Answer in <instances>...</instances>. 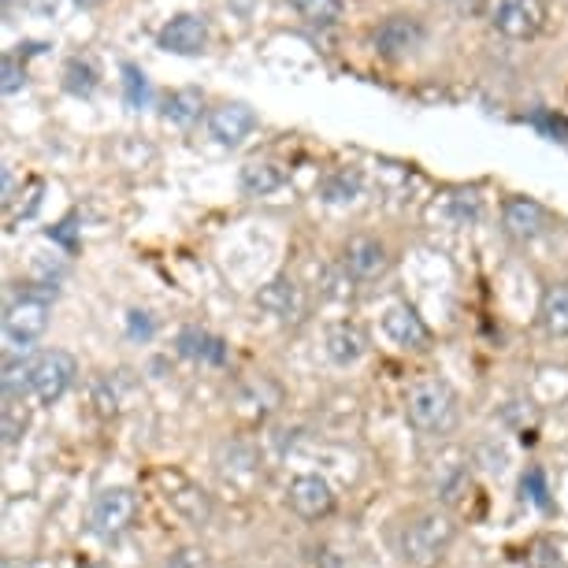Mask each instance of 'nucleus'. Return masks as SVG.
<instances>
[{
    "label": "nucleus",
    "instance_id": "obj_1",
    "mask_svg": "<svg viewBox=\"0 0 568 568\" xmlns=\"http://www.w3.org/2000/svg\"><path fill=\"white\" fill-rule=\"evenodd\" d=\"M457 539V524L443 509H427L405 524L398 535V554L409 568H432Z\"/></svg>",
    "mask_w": 568,
    "mask_h": 568
},
{
    "label": "nucleus",
    "instance_id": "obj_2",
    "mask_svg": "<svg viewBox=\"0 0 568 568\" xmlns=\"http://www.w3.org/2000/svg\"><path fill=\"white\" fill-rule=\"evenodd\" d=\"M405 416L420 435H446L457 424V394L438 375L416 379L405 394Z\"/></svg>",
    "mask_w": 568,
    "mask_h": 568
},
{
    "label": "nucleus",
    "instance_id": "obj_3",
    "mask_svg": "<svg viewBox=\"0 0 568 568\" xmlns=\"http://www.w3.org/2000/svg\"><path fill=\"white\" fill-rule=\"evenodd\" d=\"M153 484L160 490V498L168 501L171 513H179L186 524H194V528H205L212 520V498L209 490L194 484V479L186 476V471L179 468H156L153 471Z\"/></svg>",
    "mask_w": 568,
    "mask_h": 568
},
{
    "label": "nucleus",
    "instance_id": "obj_4",
    "mask_svg": "<svg viewBox=\"0 0 568 568\" xmlns=\"http://www.w3.org/2000/svg\"><path fill=\"white\" fill-rule=\"evenodd\" d=\"M49 327V297L19 294L4 308V346L8 353H27Z\"/></svg>",
    "mask_w": 568,
    "mask_h": 568
},
{
    "label": "nucleus",
    "instance_id": "obj_5",
    "mask_svg": "<svg viewBox=\"0 0 568 568\" xmlns=\"http://www.w3.org/2000/svg\"><path fill=\"white\" fill-rule=\"evenodd\" d=\"M79 375V364H74L71 353L63 349H45L30 361V398L41 402V405H52L60 402L68 387Z\"/></svg>",
    "mask_w": 568,
    "mask_h": 568
},
{
    "label": "nucleus",
    "instance_id": "obj_6",
    "mask_svg": "<svg viewBox=\"0 0 568 568\" xmlns=\"http://www.w3.org/2000/svg\"><path fill=\"white\" fill-rule=\"evenodd\" d=\"M138 517V495L131 487H109L93 498L90 506V531L98 539H120V535L131 528Z\"/></svg>",
    "mask_w": 568,
    "mask_h": 568
},
{
    "label": "nucleus",
    "instance_id": "obj_7",
    "mask_svg": "<svg viewBox=\"0 0 568 568\" xmlns=\"http://www.w3.org/2000/svg\"><path fill=\"white\" fill-rule=\"evenodd\" d=\"M542 0H495L490 4V27L513 41L535 38L542 30Z\"/></svg>",
    "mask_w": 568,
    "mask_h": 568
},
{
    "label": "nucleus",
    "instance_id": "obj_8",
    "mask_svg": "<svg viewBox=\"0 0 568 568\" xmlns=\"http://www.w3.org/2000/svg\"><path fill=\"white\" fill-rule=\"evenodd\" d=\"M156 45L175 57H201L209 45V23L201 16H175L160 27Z\"/></svg>",
    "mask_w": 568,
    "mask_h": 568
},
{
    "label": "nucleus",
    "instance_id": "obj_9",
    "mask_svg": "<svg viewBox=\"0 0 568 568\" xmlns=\"http://www.w3.org/2000/svg\"><path fill=\"white\" fill-rule=\"evenodd\" d=\"M372 45L387 60L409 57V52L424 45V27L416 23L413 16H390L387 23H379V30L372 34Z\"/></svg>",
    "mask_w": 568,
    "mask_h": 568
},
{
    "label": "nucleus",
    "instance_id": "obj_10",
    "mask_svg": "<svg viewBox=\"0 0 568 568\" xmlns=\"http://www.w3.org/2000/svg\"><path fill=\"white\" fill-rule=\"evenodd\" d=\"M286 501H291V509L302 520H320L335 509V490L320 476H297L291 490H286Z\"/></svg>",
    "mask_w": 568,
    "mask_h": 568
},
{
    "label": "nucleus",
    "instance_id": "obj_11",
    "mask_svg": "<svg viewBox=\"0 0 568 568\" xmlns=\"http://www.w3.org/2000/svg\"><path fill=\"white\" fill-rule=\"evenodd\" d=\"M383 335L402 349H424L432 342V331H427V324L409 305H390L383 313Z\"/></svg>",
    "mask_w": 568,
    "mask_h": 568
},
{
    "label": "nucleus",
    "instance_id": "obj_12",
    "mask_svg": "<svg viewBox=\"0 0 568 568\" xmlns=\"http://www.w3.org/2000/svg\"><path fill=\"white\" fill-rule=\"evenodd\" d=\"M256 126V115L250 104H220V109L209 112V134L216 138L220 145H239L250 138V131Z\"/></svg>",
    "mask_w": 568,
    "mask_h": 568
},
{
    "label": "nucleus",
    "instance_id": "obj_13",
    "mask_svg": "<svg viewBox=\"0 0 568 568\" xmlns=\"http://www.w3.org/2000/svg\"><path fill=\"white\" fill-rule=\"evenodd\" d=\"M342 264H346V272L353 278H379L383 272H387L390 256H387V245L375 242V239H353L346 245V256H342Z\"/></svg>",
    "mask_w": 568,
    "mask_h": 568
},
{
    "label": "nucleus",
    "instance_id": "obj_14",
    "mask_svg": "<svg viewBox=\"0 0 568 568\" xmlns=\"http://www.w3.org/2000/svg\"><path fill=\"white\" fill-rule=\"evenodd\" d=\"M501 227H506L509 239L528 242L546 227V209L531 197H513L506 201V209H501Z\"/></svg>",
    "mask_w": 568,
    "mask_h": 568
},
{
    "label": "nucleus",
    "instance_id": "obj_15",
    "mask_svg": "<svg viewBox=\"0 0 568 568\" xmlns=\"http://www.w3.org/2000/svg\"><path fill=\"white\" fill-rule=\"evenodd\" d=\"M297 305H302V297H297V286L291 278H272V283L261 286V294H256V308L275 320H291L297 313Z\"/></svg>",
    "mask_w": 568,
    "mask_h": 568
},
{
    "label": "nucleus",
    "instance_id": "obj_16",
    "mask_svg": "<svg viewBox=\"0 0 568 568\" xmlns=\"http://www.w3.org/2000/svg\"><path fill=\"white\" fill-rule=\"evenodd\" d=\"M179 353H182V357H190V361H205V364L227 361V346H223V338L209 335V331H201V327L179 331Z\"/></svg>",
    "mask_w": 568,
    "mask_h": 568
},
{
    "label": "nucleus",
    "instance_id": "obj_17",
    "mask_svg": "<svg viewBox=\"0 0 568 568\" xmlns=\"http://www.w3.org/2000/svg\"><path fill=\"white\" fill-rule=\"evenodd\" d=\"M242 190L245 194H253V197H264V194H275L278 186L286 182V171L272 164V160H250V164L242 168Z\"/></svg>",
    "mask_w": 568,
    "mask_h": 568
},
{
    "label": "nucleus",
    "instance_id": "obj_18",
    "mask_svg": "<svg viewBox=\"0 0 568 568\" xmlns=\"http://www.w3.org/2000/svg\"><path fill=\"white\" fill-rule=\"evenodd\" d=\"M324 349L335 364H353V361H361V353H364V335L349 324H335V327H327Z\"/></svg>",
    "mask_w": 568,
    "mask_h": 568
},
{
    "label": "nucleus",
    "instance_id": "obj_19",
    "mask_svg": "<svg viewBox=\"0 0 568 568\" xmlns=\"http://www.w3.org/2000/svg\"><path fill=\"white\" fill-rule=\"evenodd\" d=\"M320 197L331 201V205H346V201H357L361 197V175L349 168L342 171H331V175L320 179Z\"/></svg>",
    "mask_w": 568,
    "mask_h": 568
},
{
    "label": "nucleus",
    "instance_id": "obj_20",
    "mask_svg": "<svg viewBox=\"0 0 568 568\" xmlns=\"http://www.w3.org/2000/svg\"><path fill=\"white\" fill-rule=\"evenodd\" d=\"M542 327L557 338H568V286L557 283L542 297Z\"/></svg>",
    "mask_w": 568,
    "mask_h": 568
},
{
    "label": "nucleus",
    "instance_id": "obj_21",
    "mask_svg": "<svg viewBox=\"0 0 568 568\" xmlns=\"http://www.w3.org/2000/svg\"><path fill=\"white\" fill-rule=\"evenodd\" d=\"M98 63L90 57H71L68 68H63V85H68V93L74 98H90L93 90H98Z\"/></svg>",
    "mask_w": 568,
    "mask_h": 568
},
{
    "label": "nucleus",
    "instance_id": "obj_22",
    "mask_svg": "<svg viewBox=\"0 0 568 568\" xmlns=\"http://www.w3.org/2000/svg\"><path fill=\"white\" fill-rule=\"evenodd\" d=\"M201 93L197 90H175L171 98H164V120L175 126H190L201 120Z\"/></svg>",
    "mask_w": 568,
    "mask_h": 568
},
{
    "label": "nucleus",
    "instance_id": "obj_23",
    "mask_svg": "<svg viewBox=\"0 0 568 568\" xmlns=\"http://www.w3.org/2000/svg\"><path fill=\"white\" fill-rule=\"evenodd\" d=\"M123 90H126V104H131V109H145L149 104V82L142 68H134V63H123Z\"/></svg>",
    "mask_w": 568,
    "mask_h": 568
},
{
    "label": "nucleus",
    "instance_id": "obj_24",
    "mask_svg": "<svg viewBox=\"0 0 568 568\" xmlns=\"http://www.w3.org/2000/svg\"><path fill=\"white\" fill-rule=\"evenodd\" d=\"M291 4L305 19H320V23H327V19L338 16V0H291Z\"/></svg>",
    "mask_w": 568,
    "mask_h": 568
},
{
    "label": "nucleus",
    "instance_id": "obj_25",
    "mask_svg": "<svg viewBox=\"0 0 568 568\" xmlns=\"http://www.w3.org/2000/svg\"><path fill=\"white\" fill-rule=\"evenodd\" d=\"M168 568H212V561L201 546H182L168 557Z\"/></svg>",
    "mask_w": 568,
    "mask_h": 568
},
{
    "label": "nucleus",
    "instance_id": "obj_26",
    "mask_svg": "<svg viewBox=\"0 0 568 568\" xmlns=\"http://www.w3.org/2000/svg\"><path fill=\"white\" fill-rule=\"evenodd\" d=\"M531 126H539L546 138H554V142H568V120L561 115H550V112H535L531 115Z\"/></svg>",
    "mask_w": 568,
    "mask_h": 568
},
{
    "label": "nucleus",
    "instance_id": "obj_27",
    "mask_svg": "<svg viewBox=\"0 0 568 568\" xmlns=\"http://www.w3.org/2000/svg\"><path fill=\"white\" fill-rule=\"evenodd\" d=\"M524 498H531L539 509H550V498H546V484H542V471L539 468H531V471H524Z\"/></svg>",
    "mask_w": 568,
    "mask_h": 568
},
{
    "label": "nucleus",
    "instance_id": "obj_28",
    "mask_svg": "<svg viewBox=\"0 0 568 568\" xmlns=\"http://www.w3.org/2000/svg\"><path fill=\"white\" fill-rule=\"evenodd\" d=\"M528 565L531 568H565L561 565V550H557L554 542H535V550L528 554Z\"/></svg>",
    "mask_w": 568,
    "mask_h": 568
},
{
    "label": "nucleus",
    "instance_id": "obj_29",
    "mask_svg": "<svg viewBox=\"0 0 568 568\" xmlns=\"http://www.w3.org/2000/svg\"><path fill=\"white\" fill-rule=\"evenodd\" d=\"M23 82H27V74H23V68H19V57L8 52V57H4V82H0V90L19 93V90H23Z\"/></svg>",
    "mask_w": 568,
    "mask_h": 568
},
{
    "label": "nucleus",
    "instance_id": "obj_30",
    "mask_svg": "<svg viewBox=\"0 0 568 568\" xmlns=\"http://www.w3.org/2000/svg\"><path fill=\"white\" fill-rule=\"evenodd\" d=\"M313 568H353V565L338 550H331V546H320V550H313Z\"/></svg>",
    "mask_w": 568,
    "mask_h": 568
},
{
    "label": "nucleus",
    "instance_id": "obj_31",
    "mask_svg": "<svg viewBox=\"0 0 568 568\" xmlns=\"http://www.w3.org/2000/svg\"><path fill=\"white\" fill-rule=\"evenodd\" d=\"M131 335H134V338H138V335H142V338L153 335V324L145 320V313H131Z\"/></svg>",
    "mask_w": 568,
    "mask_h": 568
},
{
    "label": "nucleus",
    "instance_id": "obj_32",
    "mask_svg": "<svg viewBox=\"0 0 568 568\" xmlns=\"http://www.w3.org/2000/svg\"><path fill=\"white\" fill-rule=\"evenodd\" d=\"M79 4H82V8H93V4H98V0H79Z\"/></svg>",
    "mask_w": 568,
    "mask_h": 568
}]
</instances>
